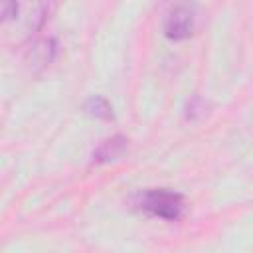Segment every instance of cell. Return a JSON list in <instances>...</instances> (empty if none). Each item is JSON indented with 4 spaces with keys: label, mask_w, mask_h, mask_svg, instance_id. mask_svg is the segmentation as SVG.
Instances as JSON below:
<instances>
[{
    "label": "cell",
    "mask_w": 253,
    "mask_h": 253,
    "mask_svg": "<svg viewBox=\"0 0 253 253\" xmlns=\"http://www.w3.org/2000/svg\"><path fill=\"white\" fill-rule=\"evenodd\" d=\"M126 138L123 134H115L111 138H105L95 150H93V164H105L111 160H117L126 150Z\"/></svg>",
    "instance_id": "3"
},
{
    "label": "cell",
    "mask_w": 253,
    "mask_h": 253,
    "mask_svg": "<svg viewBox=\"0 0 253 253\" xmlns=\"http://www.w3.org/2000/svg\"><path fill=\"white\" fill-rule=\"evenodd\" d=\"M18 14V2L16 0H2V22H10L14 20Z\"/></svg>",
    "instance_id": "5"
},
{
    "label": "cell",
    "mask_w": 253,
    "mask_h": 253,
    "mask_svg": "<svg viewBox=\"0 0 253 253\" xmlns=\"http://www.w3.org/2000/svg\"><path fill=\"white\" fill-rule=\"evenodd\" d=\"M85 111H87L91 117H95V119H103V121H111V119H113V109H111L109 101L103 99V97H99V95L87 99Z\"/></svg>",
    "instance_id": "4"
},
{
    "label": "cell",
    "mask_w": 253,
    "mask_h": 253,
    "mask_svg": "<svg viewBox=\"0 0 253 253\" xmlns=\"http://www.w3.org/2000/svg\"><path fill=\"white\" fill-rule=\"evenodd\" d=\"M138 206L142 211H146L152 217L176 221L186 211V198L180 192H174L168 188H152L140 194Z\"/></svg>",
    "instance_id": "1"
},
{
    "label": "cell",
    "mask_w": 253,
    "mask_h": 253,
    "mask_svg": "<svg viewBox=\"0 0 253 253\" xmlns=\"http://www.w3.org/2000/svg\"><path fill=\"white\" fill-rule=\"evenodd\" d=\"M164 36L172 42L188 40L194 32V10L186 4L176 6L164 20Z\"/></svg>",
    "instance_id": "2"
}]
</instances>
